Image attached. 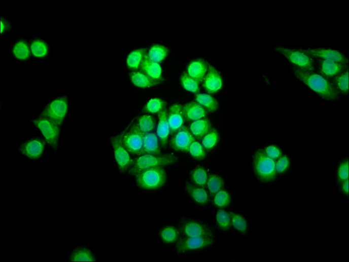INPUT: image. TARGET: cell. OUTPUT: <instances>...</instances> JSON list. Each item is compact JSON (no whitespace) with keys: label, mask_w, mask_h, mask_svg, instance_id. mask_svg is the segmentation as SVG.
Wrapping results in <instances>:
<instances>
[{"label":"cell","mask_w":349,"mask_h":262,"mask_svg":"<svg viewBox=\"0 0 349 262\" xmlns=\"http://www.w3.org/2000/svg\"><path fill=\"white\" fill-rule=\"evenodd\" d=\"M292 71L299 81L321 98L327 100H335L338 98L339 92L333 84L324 77L313 71L297 68L293 69Z\"/></svg>","instance_id":"6da1fadb"},{"label":"cell","mask_w":349,"mask_h":262,"mask_svg":"<svg viewBox=\"0 0 349 262\" xmlns=\"http://www.w3.org/2000/svg\"><path fill=\"white\" fill-rule=\"evenodd\" d=\"M178 158L171 154H142L134 159L130 168L129 173L133 175L149 168L165 167L177 163Z\"/></svg>","instance_id":"7a4b0ae2"},{"label":"cell","mask_w":349,"mask_h":262,"mask_svg":"<svg viewBox=\"0 0 349 262\" xmlns=\"http://www.w3.org/2000/svg\"><path fill=\"white\" fill-rule=\"evenodd\" d=\"M136 185L141 189L154 191L160 189L166 183L167 174L163 167H157L144 170L135 175Z\"/></svg>","instance_id":"3957f363"},{"label":"cell","mask_w":349,"mask_h":262,"mask_svg":"<svg viewBox=\"0 0 349 262\" xmlns=\"http://www.w3.org/2000/svg\"><path fill=\"white\" fill-rule=\"evenodd\" d=\"M253 167L256 175L262 182H269L274 180L275 163L261 149L256 152L254 156Z\"/></svg>","instance_id":"277c9868"},{"label":"cell","mask_w":349,"mask_h":262,"mask_svg":"<svg viewBox=\"0 0 349 262\" xmlns=\"http://www.w3.org/2000/svg\"><path fill=\"white\" fill-rule=\"evenodd\" d=\"M275 50L282 54L285 58L295 65L297 69L308 71L314 70L313 59L300 50H291L280 47L275 49Z\"/></svg>","instance_id":"5b68a950"},{"label":"cell","mask_w":349,"mask_h":262,"mask_svg":"<svg viewBox=\"0 0 349 262\" xmlns=\"http://www.w3.org/2000/svg\"><path fill=\"white\" fill-rule=\"evenodd\" d=\"M121 141L128 152L134 155H141L143 149L144 134L136 124L120 136Z\"/></svg>","instance_id":"8992f818"},{"label":"cell","mask_w":349,"mask_h":262,"mask_svg":"<svg viewBox=\"0 0 349 262\" xmlns=\"http://www.w3.org/2000/svg\"><path fill=\"white\" fill-rule=\"evenodd\" d=\"M68 110L66 98H60L53 100L45 108L42 117L50 120L52 123L60 126L65 119Z\"/></svg>","instance_id":"52a82bcc"},{"label":"cell","mask_w":349,"mask_h":262,"mask_svg":"<svg viewBox=\"0 0 349 262\" xmlns=\"http://www.w3.org/2000/svg\"><path fill=\"white\" fill-rule=\"evenodd\" d=\"M214 242L213 236L186 237L179 240L176 245V250L179 253H186L206 248L213 245Z\"/></svg>","instance_id":"ba28073f"},{"label":"cell","mask_w":349,"mask_h":262,"mask_svg":"<svg viewBox=\"0 0 349 262\" xmlns=\"http://www.w3.org/2000/svg\"><path fill=\"white\" fill-rule=\"evenodd\" d=\"M111 144L116 162L121 173L129 170L132 163L130 153L123 144L120 136H116L111 139Z\"/></svg>","instance_id":"9c48e42d"},{"label":"cell","mask_w":349,"mask_h":262,"mask_svg":"<svg viewBox=\"0 0 349 262\" xmlns=\"http://www.w3.org/2000/svg\"><path fill=\"white\" fill-rule=\"evenodd\" d=\"M34 125L41 130L48 143L56 149L59 144L60 130L59 126L49 120L41 118L33 121Z\"/></svg>","instance_id":"30bf717a"},{"label":"cell","mask_w":349,"mask_h":262,"mask_svg":"<svg viewBox=\"0 0 349 262\" xmlns=\"http://www.w3.org/2000/svg\"><path fill=\"white\" fill-rule=\"evenodd\" d=\"M181 230L186 237L213 236L212 230L203 222L189 219L181 224Z\"/></svg>","instance_id":"8fae6325"},{"label":"cell","mask_w":349,"mask_h":262,"mask_svg":"<svg viewBox=\"0 0 349 262\" xmlns=\"http://www.w3.org/2000/svg\"><path fill=\"white\" fill-rule=\"evenodd\" d=\"M195 141V137L187 127H182L170 139V146L174 151L188 153L190 145Z\"/></svg>","instance_id":"7c38bea8"},{"label":"cell","mask_w":349,"mask_h":262,"mask_svg":"<svg viewBox=\"0 0 349 262\" xmlns=\"http://www.w3.org/2000/svg\"><path fill=\"white\" fill-rule=\"evenodd\" d=\"M300 50L312 58H316L324 60L347 63V59L345 56L342 53L336 50L327 49H309Z\"/></svg>","instance_id":"4fadbf2b"},{"label":"cell","mask_w":349,"mask_h":262,"mask_svg":"<svg viewBox=\"0 0 349 262\" xmlns=\"http://www.w3.org/2000/svg\"><path fill=\"white\" fill-rule=\"evenodd\" d=\"M204 89L210 93L218 92L222 89L223 81L218 71L212 65H210L203 80Z\"/></svg>","instance_id":"5bb4252c"},{"label":"cell","mask_w":349,"mask_h":262,"mask_svg":"<svg viewBox=\"0 0 349 262\" xmlns=\"http://www.w3.org/2000/svg\"><path fill=\"white\" fill-rule=\"evenodd\" d=\"M168 121L170 133L174 134L181 129L185 123L183 106L180 104H172L168 111Z\"/></svg>","instance_id":"9a60e30c"},{"label":"cell","mask_w":349,"mask_h":262,"mask_svg":"<svg viewBox=\"0 0 349 262\" xmlns=\"http://www.w3.org/2000/svg\"><path fill=\"white\" fill-rule=\"evenodd\" d=\"M346 63L330 60H321L319 61V69L323 77L335 78L346 69Z\"/></svg>","instance_id":"2e32d148"},{"label":"cell","mask_w":349,"mask_h":262,"mask_svg":"<svg viewBox=\"0 0 349 262\" xmlns=\"http://www.w3.org/2000/svg\"><path fill=\"white\" fill-rule=\"evenodd\" d=\"M157 134L162 146L166 147L170 134V129L168 121V111L166 107L159 114Z\"/></svg>","instance_id":"e0dca14e"},{"label":"cell","mask_w":349,"mask_h":262,"mask_svg":"<svg viewBox=\"0 0 349 262\" xmlns=\"http://www.w3.org/2000/svg\"><path fill=\"white\" fill-rule=\"evenodd\" d=\"M44 151V143L39 139H31L23 144L21 152L31 160H37L41 157Z\"/></svg>","instance_id":"ac0fdd59"},{"label":"cell","mask_w":349,"mask_h":262,"mask_svg":"<svg viewBox=\"0 0 349 262\" xmlns=\"http://www.w3.org/2000/svg\"><path fill=\"white\" fill-rule=\"evenodd\" d=\"M140 68L142 72L152 80L158 82L161 81L162 70L160 65L151 60L146 54Z\"/></svg>","instance_id":"d6986e66"},{"label":"cell","mask_w":349,"mask_h":262,"mask_svg":"<svg viewBox=\"0 0 349 262\" xmlns=\"http://www.w3.org/2000/svg\"><path fill=\"white\" fill-rule=\"evenodd\" d=\"M208 67L206 63L201 60L191 61L187 68V73L199 83L203 81Z\"/></svg>","instance_id":"ffe728a7"},{"label":"cell","mask_w":349,"mask_h":262,"mask_svg":"<svg viewBox=\"0 0 349 262\" xmlns=\"http://www.w3.org/2000/svg\"><path fill=\"white\" fill-rule=\"evenodd\" d=\"M183 112L185 118L195 121L204 119L206 116V110L197 102H190L183 106Z\"/></svg>","instance_id":"44dd1931"},{"label":"cell","mask_w":349,"mask_h":262,"mask_svg":"<svg viewBox=\"0 0 349 262\" xmlns=\"http://www.w3.org/2000/svg\"><path fill=\"white\" fill-rule=\"evenodd\" d=\"M142 154H161L159 138L157 135L153 133L144 134Z\"/></svg>","instance_id":"7402d4cb"},{"label":"cell","mask_w":349,"mask_h":262,"mask_svg":"<svg viewBox=\"0 0 349 262\" xmlns=\"http://www.w3.org/2000/svg\"><path fill=\"white\" fill-rule=\"evenodd\" d=\"M130 80L135 86L140 88H149L157 86L160 82L156 81L140 71H134L130 74Z\"/></svg>","instance_id":"603a6c76"},{"label":"cell","mask_w":349,"mask_h":262,"mask_svg":"<svg viewBox=\"0 0 349 262\" xmlns=\"http://www.w3.org/2000/svg\"><path fill=\"white\" fill-rule=\"evenodd\" d=\"M189 130L195 137L201 138L210 132L211 124L208 120L201 119L193 121L190 126Z\"/></svg>","instance_id":"cb8c5ba5"},{"label":"cell","mask_w":349,"mask_h":262,"mask_svg":"<svg viewBox=\"0 0 349 262\" xmlns=\"http://www.w3.org/2000/svg\"><path fill=\"white\" fill-rule=\"evenodd\" d=\"M186 189L191 199L196 203L202 205L208 203V196L204 189L188 183L186 185Z\"/></svg>","instance_id":"d4e9b609"},{"label":"cell","mask_w":349,"mask_h":262,"mask_svg":"<svg viewBox=\"0 0 349 262\" xmlns=\"http://www.w3.org/2000/svg\"><path fill=\"white\" fill-rule=\"evenodd\" d=\"M72 261H96L93 252L87 248L80 247L73 250L69 256Z\"/></svg>","instance_id":"484cf974"},{"label":"cell","mask_w":349,"mask_h":262,"mask_svg":"<svg viewBox=\"0 0 349 262\" xmlns=\"http://www.w3.org/2000/svg\"><path fill=\"white\" fill-rule=\"evenodd\" d=\"M196 100L199 105L210 112L218 110L219 104L217 100L213 97L205 93H198Z\"/></svg>","instance_id":"4316f807"},{"label":"cell","mask_w":349,"mask_h":262,"mask_svg":"<svg viewBox=\"0 0 349 262\" xmlns=\"http://www.w3.org/2000/svg\"><path fill=\"white\" fill-rule=\"evenodd\" d=\"M145 54V50L144 49H137L131 52L126 58V64L128 68L132 70L138 69L141 67Z\"/></svg>","instance_id":"83f0119b"},{"label":"cell","mask_w":349,"mask_h":262,"mask_svg":"<svg viewBox=\"0 0 349 262\" xmlns=\"http://www.w3.org/2000/svg\"><path fill=\"white\" fill-rule=\"evenodd\" d=\"M168 54V50L166 47L161 45H154L151 47L147 55L151 60L159 63L166 58Z\"/></svg>","instance_id":"f1b7e54d"},{"label":"cell","mask_w":349,"mask_h":262,"mask_svg":"<svg viewBox=\"0 0 349 262\" xmlns=\"http://www.w3.org/2000/svg\"><path fill=\"white\" fill-rule=\"evenodd\" d=\"M180 233L179 230L172 226L164 227L160 232L161 240L167 244L177 242L179 239Z\"/></svg>","instance_id":"f546056e"},{"label":"cell","mask_w":349,"mask_h":262,"mask_svg":"<svg viewBox=\"0 0 349 262\" xmlns=\"http://www.w3.org/2000/svg\"><path fill=\"white\" fill-rule=\"evenodd\" d=\"M136 125L143 134L149 133L155 128V121L152 116L145 115L137 119Z\"/></svg>","instance_id":"4dcf8cb0"},{"label":"cell","mask_w":349,"mask_h":262,"mask_svg":"<svg viewBox=\"0 0 349 262\" xmlns=\"http://www.w3.org/2000/svg\"><path fill=\"white\" fill-rule=\"evenodd\" d=\"M166 103L161 99L155 98L150 100L144 106L143 111L150 114H159L165 108Z\"/></svg>","instance_id":"1f68e13d"},{"label":"cell","mask_w":349,"mask_h":262,"mask_svg":"<svg viewBox=\"0 0 349 262\" xmlns=\"http://www.w3.org/2000/svg\"><path fill=\"white\" fill-rule=\"evenodd\" d=\"M191 178L197 186H203L207 184L208 180L207 173L205 168L198 167L191 172Z\"/></svg>","instance_id":"d6a6232c"},{"label":"cell","mask_w":349,"mask_h":262,"mask_svg":"<svg viewBox=\"0 0 349 262\" xmlns=\"http://www.w3.org/2000/svg\"><path fill=\"white\" fill-rule=\"evenodd\" d=\"M180 81L183 88L187 91L194 93L199 92V83L189 76L187 73L182 74Z\"/></svg>","instance_id":"836d02e7"},{"label":"cell","mask_w":349,"mask_h":262,"mask_svg":"<svg viewBox=\"0 0 349 262\" xmlns=\"http://www.w3.org/2000/svg\"><path fill=\"white\" fill-rule=\"evenodd\" d=\"M334 87L338 91L343 93H347L348 90V72L346 71L334 78Z\"/></svg>","instance_id":"e575fe53"},{"label":"cell","mask_w":349,"mask_h":262,"mask_svg":"<svg viewBox=\"0 0 349 262\" xmlns=\"http://www.w3.org/2000/svg\"><path fill=\"white\" fill-rule=\"evenodd\" d=\"M13 52L15 57L20 60H26L30 55L28 46L24 41L18 42L13 47Z\"/></svg>","instance_id":"d590c367"},{"label":"cell","mask_w":349,"mask_h":262,"mask_svg":"<svg viewBox=\"0 0 349 262\" xmlns=\"http://www.w3.org/2000/svg\"><path fill=\"white\" fill-rule=\"evenodd\" d=\"M207 184L210 193L212 195H215L221 191L224 185V181L221 177L213 174L208 177Z\"/></svg>","instance_id":"8d00e7d4"},{"label":"cell","mask_w":349,"mask_h":262,"mask_svg":"<svg viewBox=\"0 0 349 262\" xmlns=\"http://www.w3.org/2000/svg\"><path fill=\"white\" fill-rule=\"evenodd\" d=\"M216 221L219 229L227 231L230 228L231 224L230 214L226 211L220 210L217 212Z\"/></svg>","instance_id":"74e56055"},{"label":"cell","mask_w":349,"mask_h":262,"mask_svg":"<svg viewBox=\"0 0 349 262\" xmlns=\"http://www.w3.org/2000/svg\"><path fill=\"white\" fill-rule=\"evenodd\" d=\"M219 141V135L216 130H211L202 140V145L205 149H210L214 148Z\"/></svg>","instance_id":"f35d334b"},{"label":"cell","mask_w":349,"mask_h":262,"mask_svg":"<svg viewBox=\"0 0 349 262\" xmlns=\"http://www.w3.org/2000/svg\"><path fill=\"white\" fill-rule=\"evenodd\" d=\"M188 153L193 158L197 160H203L206 157L205 148L196 140L190 145Z\"/></svg>","instance_id":"ab89813d"},{"label":"cell","mask_w":349,"mask_h":262,"mask_svg":"<svg viewBox=\"0 0 349 262\" xmlns=\"http://www.w3.org/2000/svg\"><path fill=\"white\" fill-rule=\"evenodd\" d=\"M31 51L36 57L43 58L47 55L48 47L44 42L36 41L31 45Z\"/></svg>","instance_id":"60d3db41"},{"label":"cell","mask_w":349,"mask_h":262,"mask_svg":"<svg viewBox=\"0 0 349 262\" xmlns=\"http://www.w3.org/2000/svg\"><path fill=\"white\" fill-rule=\"evenodd\" d=\"M231 202L230 195L225 191H220L215 194L214 204L219 208L226 207Z\"/></svg>","instance_id":"b9f144b4"},{"label":"cell","mask_w":349,"mask_h":262,"mask_svg":"<svg viewBox=\"0 0 349 262\" xmlns=\"http://www.w3.org/2000/svg\"><path fill=\"white\" fill-rule=\"evenodd\" d=\"M231 221L234 228L242 233H245L247 230V224L246 220L241 215L231 212Z\"/></svg>","instance_id":"7bdbcfd3"},{"label":"cell","mask_w":349,"mask_h":262,"mask_svg":"<svg viewBox=\"0 0 349 262\" xmlns=\"http://www.w3.org/2000/svg\"><path fill=\"white\" fill-rule=\"evenodd\" d=\"M348 162L346 160L339 165L338 169V176L339 181H345L348 180Z\"/></svg>","instance_id":"ee69618b"},{"label":"cell","mask_w":349,"mask_h":262,"mask_svg":"<svg viewBox=\"0 0 349 262\" xmlns=\"http://www.w3.org/2000/svg\"><path fill=\"white\" fill-rule=\"evenodd\" d=\"M264 152L266 156L272 160L280 158L282 155L281 149L277 146L273 145L268 146Z\"/></svg>","instance_id":"f6af8a7d"},{"label":"cell","mask_w":349,"mask_h":262,"mask_svg":"<svg viewBox=\"0 0 349 262\" xmlns=\"http://www.w3.org/2000/svg\"><path fill=\"white\" fill-rule=\"evenodd\" d=\"M290 162L287 156L282 157L275 165V169L278 173H283L288 170Z\"/></svg>","instance_id":"bcb514c9"},{"label":"cell","mask_w":349,"mask_h":262,"mask_svg":"<svg viewBox=\"0 0 349 262\" xmlns=\"http://www.w3.org/2000/svg\"><path fill=\"white\" fill-rule=\"evenodd\" d=\"M10 28V25L8 24L7 22L2 20L1 23V30L2 32H4L5 30Z\"/></svg>","instance_id":"7dc6e473"},{"label":"cell","mask_w":349,"mask_h":262,"mask_svg":"<svg viewBox=\"0 0 349 262\" xmlns=\"http://www.w3.org/2000/svg\"><path fill=\"white\" fill-rule=\"evenodd\" d=\"M348 180H346L344 181L343 184H342V192L345 194H348Z\"/></svg>","instance_id":"c3c4849f"}]
</instances>
